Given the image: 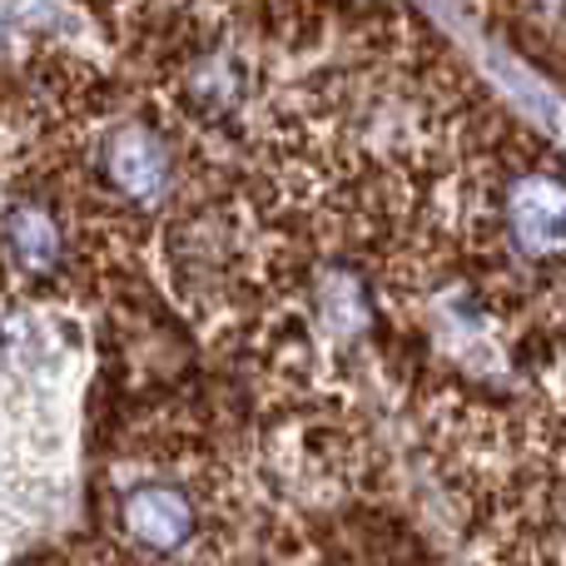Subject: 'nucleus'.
<instances>
[{
	"instance_id": "1",
	"label": "nucleus",
	"mask_w": 566,
	"mask_h": 566,
	"mask_svg": "<svg viewBox=\"0 0 566 566\" xmlns=\"http://www.w3.org/2000/svg\"><path fill=\"white\" fill-rule=\"evenodd\" d=\"M109 537L135 562L179 566L209 542L214 497L205 458H119L109 478Z\"/></svg>"
},
{
	"instance_id": "2",
	"label": "nucleus",
	"mask_w": 566,
	"mask_h": 566,
	"mask_svg": "<svg viewBox=\"0 0 566 566\" xmlns=\"http://www.w3.org/2000/svg\"><path fill=\"white\" fill-rule=\"evenodd\" d=\"M70 249H75V229L60 195L30 185L0 205V264L20 289L55 283L70 264Z\"/></svg>"
}]
</instances>
